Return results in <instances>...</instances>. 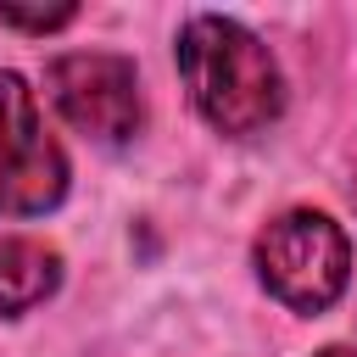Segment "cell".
<instances>
[{"instance_id":"1","label":"cell","mask_w":357,"mask_h":357,"mask_svg":"<svg viewBox=\"0 0 357 357\" xmlns=\"http://www.w3.org/2000/svg\"><path fill=\"white\" fill-rule=\"evenodd\" d=\"M178 73L190 84L195 112L229 139L262 134L284 106V84H279L268 45L229 17H190L184 22Z\"/></svg>"},{"instance_id":"2","label":"cell","mask_w":357,"mask_h":357,"mask_svg":"<svg viewBox=\"0 0 357 357\" xmlns=\"http://www.w3.org/2000/svg\"><path fill=\"white\" fill-rule=\"evenodd\" d=\"M257 273L284 307L324 312L351 279V245L324 212H284L257 234Z\"/></svg>"},{"instance_id":"3","label":"cell","mask_w":357,"mask_h":357,"mask_svg":"<svg viewBox=\"0 0 357 357\" xmlns=\"http://www.w3.org/2000/svg\"><path fill=\"white\" fill-rule=\"evenodd\" d=\"M67 195V156L45 134L39 100L22 73H0V212L33 218Z\"/></svg>"},{"instance_id":"4","label":"cell","mask_w":357,"mask_h":357,"mask_svg":"<svg viewBox=\"0 0 357 357\" xmlns=\"http://www.w3.org/2000/svg\"><path fill=\"white\" fill-rule=\"evenodd\" d=\"M45 84H50L56 112L100 145H123L139 128V78L128 56H112V50L56 56L45 67Z\"/></svg>"},{"instance_id":"5","label":"cell","mask_w":357,"mask_h":357,"mask_svg":"<svg viewBox=\"0 0 357 357\" xmlns=\"http://www.w3.org/2000/svg\"><path fill=\"white\" fill-rule=\"evenodd\" d=\"M56 284H61V257H56V245L28 240V234H6V240H0V312H6V318L39 307Z\"/></svg>"},{"instance_id":"6","label":"cell","mask_w":357,"mask_h":357,"mask_svg":"<svg viewBox=\"0 0 357 357\" xmlns=\"http://www.w3.org/2000/svg\"><path fill=\"white\" fill-rule=\"evenodd\" d=\"M78 11L73 6H50V11H17V6H0V22L6 28H28V33H50V28H67Z\"/></svg>"},{"instance_id":"7","label":"cell","mask_w":357,"mask_h":357,"mask_svg":"<svg viewBox=\"0 0 357 357\" xmlns=\"http://www.w3.org/2000/svg\"><path fill=\"white\" fill-rule=\"evenodd\" d=\"M318 357H357V346H324Z\"/></svg>"}]
</instances>
